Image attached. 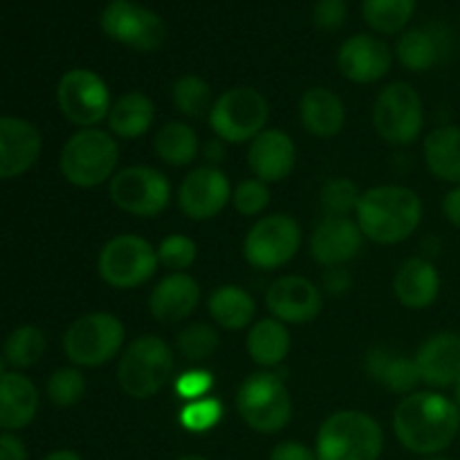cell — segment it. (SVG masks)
<instances>
[{
	"label": "cell",
	"instance_id": "7bdbcfd3",
	"mask_svg": "<svg viewBox=\"0 0 460 460\" xmlns=\"http://www.w3.org/2000/svg\"><path fill=\"white\" fill-rule=\"evenodd\" d=\"M349 21L346 0H317L313 7V22L322 31H337Z\"/></svg>",
	"mask_w": 460,
	"mask_h": 460
},
{
	"label": "cell",
	"instance_id": "4316f807",
	"mask_svg": "<svg viewBox=\"0 0 460 460\" xmlns=\"http://www.w3.org/2000/svg\"><path fill=\"white\" fill-rule=\"evenodd\" d=\"M425 164L443 182L460 184V126L445 124L425 137Z\"/></svg>",
	"mask_w": 460,
	"mask_h": 460
},
{
	"label": "cell",
	"instance_id": "52a82bcc",
	"mask_svg": "<svg viewBox=\"0 0 460 460\" xmlns=\"http://www.w3.org/2000/svg\"><path fill=\"white\" fill-rule=\"evenodd\" d=\"M126 328L111 313H88L70 323L63 335L66 358L76 368H97L121 355Z\"/></svg>",
	"mask_w": 460,
	"mask_h": 460
},
{
	"label": "cell",
	"instance_id": "83f0119b",
	"mask_svg": "<svg viewBox=\"0 0 460 460\" xmlns=\"http://www.w3.org/2000/svg\"><path fill=\"white\" fill-rule=\"evenodd\" d=\"M155 121V103L144 93H126L115 99L108 112V130L115 137L137 139Z\"/></svg>",
	"mask_w": 460,
	"mask_h": 460
},
{
	"label": "cell",
	"instance_id": "e575fe53",
	"mask_svg": "<svg viewBox=\"0 0 460 460\" xmlns=\"http://www.w3.org/2000/svg\"><path fill=\"white\" fill-rule=\"evenodd\" d=\"M171 99H173V106L189 119H198V117L207 115L214 106L211 85L198 75L180 76L173 88H171Z\"/></svg>",
	"mask_w": 460,
	"mask_h": 460
},
{
	"label": "cell",
	"instance_id": "816d5d0a",
	"mask_svg": "<svg viewBox=\"0 0 460 460\" xmlns=\"http://www.w3.org/2000/svg\"><path fill=\"white\" fill-rule=\"evenodd\" d=\"M178 460H209V458L200 456V454H187V456H180Z\"/></svg>",
	"mask_w": 460,
	"mask_h": 460
},
{
	"label": "cell",
	"instance_id": "cb8c5ba5",
	"mask_svg": "<svg viewBox=\"0 0 460 460\" xmlns=\"http://www.w3.org/2000/svg\"><path fill=\"white\" fill-rule=\"evenodd\" d=\"M394 292L409 310H425L436 304L440 295V274L431 261L413 256L398 268L394 277Z\"/></svg>",
	"mask_w": 460,
	"mask_h": 460
},
{
	"label": "cell",
	"instance_id": "8d00e7d4",
	"mask_svg": "<svg viewBox=\"0 0 460 460\" xmlns=\"http://www.w3.org/2000/svg\"><path fill=\"white\" fill-rule=\"evenodd\" d=\"M85 389H88V382H85V376L81 373V368L63 367L49 376L45 394H48L49 402L66 409L81 402L85 395Z\"/></svg>",
	"mask_w": 460,
	"mask_h": 460
},
{
	"label": "cell",
	"instance_id": "5bb4252c",
	"mask_svg": "<svg viewBox=\"0 0 460 460\" xmlns=\"http://www.w3.org/2000/svg\"><path fill=\"white\" fill-rule=\"evenodd\" d=\"M299 247V223L288 214H270L252 225L243 241V256L259 270H277L290 263Z\"/></svg>",
	"mask_w": 460,
	"mask_h": 460
},
{
	"label": "cell",
	"instance_id": "6da1fadb",
	"mask_svg": "<svg viewBox=\"0 0 460 460\" xmlns=\"http://www.w3.org/2000/svg\"><path fill=\"white\" fill-rule=\"evenodd\" d=\"M394 431L407 452L418 456L443 454L460 434V409L447 395L416 391L394 411Z\"/></svg>",
	"mask_w": 460,
	"mask_h": 460
},
{
	"label": "cell",
	"instance_id": "30bf717a",
	"mask_svg": "<svg viewBox=\"0 0 460 460\" xmlns=\"http://www.w3.org/2000/svg\"><path fill=\"white\" fill-rule=\"evenodd\" d=\"M422 126L425 106L411 84L394 81L380 90L373 103V128L385 142L394 146H409L420 137Z\"/></svg>",
	"mask_w": 460,
	"mask_h": 460
},
{
	"label": "cell",
	"instance_id": "f1b7e54d",
	"mask_svg": "<svg viewBox=\"0 0 460 460\" xmlns=\"http://www.w3.org/2000/svg\"><path fill=\"white\" fill-rule=\"evenodd\" d=\"M290 331L283 322L274 317H265L254 322L247 332V353L252 362L263 368H274L290 353Z\"/></svg>",
	"mask_w": 460,
	"mask_h": 460
},
{
	"label": "cell",
	"instance_id": "db71d44e",
	"mask_svg": "<svg viewBox=\"0 0 460 460\" xmlns=\"http://www.w3.org/2000/svg\"><path fill=\"white\" fill-rule=\"evenodd\" d=\"M420 460H452V458H445V456H440V454H436V456H422Z\"/></svg>",
	"mask_w": 460,
	"mask_h": 460
},
{
	"label": "cell",
	"instance_id": "ba28073f",
	"mask_svg": "<svg viewBox=\"0 0 460 460\" xmlns=\"http://www.w3.org/2000/svg\"><path fill=\"white\" fill-rule=\"evenodd\" d=\"M270 119V103L261 90L236 85L220 94L209 112V126L225 144L252 142L265 130Z\"/></svg>",
	"mask_w": 460,
	"mask_h": 460
},
{
	"label": "cell",
	"instance_id": "bcb514c9",
	"mask_svg": "<svg viewBox=\"0 0 460 460\" xmlns=\"http://www.w3.org/2000/svg\"><path fill=\"white\" fill-rule=\"evenodd\" d=\"M350 283H353V277H350V272L344 265H340V268H326V274H323V288H326L331 295H344L350 288Z\"/></svg>",
	"mask_w": 460,
	"mask_h": 460
},
{
	"label": "cell",
	"instance_id": "5b68a950",
	"mask_svg": "<svg viewBox=\"0 0 460 460\" xmlns=\"http://www.w3.org/2000/svg\"><path fill=\"white\" fill-rule=\"evenodd\" d=\"M175 368L173 349L157 335H142L119 355L117 382L128 398L148 400L164 389Z\"/></svg>",
	"mask_w": 460,
	"mask_h": 460
},
{
	"label": "cell",
	"instance_id": "484cf974",
	"mask_svg": "<svg viewBox=\"0 0 460 460\" xmlns=\"http://www.w3.org/2000/svg\"><path fill=\"white\" fill-rule=\"evenodd\" d=\"M367 373L376 382H380L391 394L411 395L416 394V386L420 385V373H418L416 359L407 355L391 353L386 349H371L367 355Z\"/></svg>",
	"mask_w": 460,
	"mask_h": 460
},
{
	"label": "cell",
	"instance_id": "ac0fdd59",
	"mask_svg": "<svg viewBox=\"0 0 460 460\" xmlns=\"http://www.w3.org/2000/svg\"><path fill=\"white\" fill-rule=\"evenodd\" d=\"M43 137L31 121L22 117H0V180L25 175L39 162Z\"/></svg>",
	"mask_w": 460,
	"mask_h": 460
},
{
	"label": "cell",
	"instance_id": "74e56055",
	"mask_svg": "<svg viewBox=\"0 0 460 460\" xmlns=\"http://www.w3.org/2000/svg\"><path fill=\"white\" fill-rule=\"evenodd\" d=\"M362 193L358 182L350 178H328L319 193V200L328 216H350L358 211Z\"/></svg>",
	"mask_w": 460,
	"mask_h": 460
},
{
	"label": "cell",
	"instance_id": "2e32d148",
	"mask_svg": "<svg viewBox=\"0 0 460 460\" xmlns=\"http://www.w3.org/2000/svg\"><path fill=\"white\" fill-rule=\"evenodd\" d=\"M265 304H268L270 314L286 326L314 322L323 308L319 288L299 274L277 279L265 292Z\"/></svg>",
	"mask_w": 460,
	"mask_h": 460
},
{
	"label": "cell",
	"instance_id": "4fadbf2b",
	"mask_svg": "<svg viewBox=\"0 0 460 460\" xmlns=\"http://www.w3.org/2000/svg\"><path fill=\"white\" fill-rule=\"evenodd\" d=\"M108 193L115 207L137 218H155L169 207L173 189L169 178L153 166H124L112 175Z\"/></svg>",
	"mask_w": 460,
	"mask_h": 460
},
{
	"label": "cell",
	"instance_id": "ffe728a7",
	"mask_svg": "<svg viewBox=\"0 0 460 460\" xmlns=\"http://www.w3.org/2000/svg\"><path fill=\"white\" fill-rule=\"evenodd\" d=\"M296 146L288 133L279 128H265L250 142L247 166L254 178L263 182H281L295 171Z\"/></svg>",
	"mask_w": 460,
	"mask_h": 460
},
{
	"label": "cell",
	"instance_id": "b9f144b4",
	"mask_svg": "<svg viewBox=\"0 0 460 460\" xmlns=\"http://www.w3.org/2000/svg\"><path fill=\"white\" fill-rule=\"evenodd\" d=\"M214 389V376L207 368H189L182 376H178L175 380V394L178 398H182L184 402H193V400H200L209 395V391Z\"/></svg>",
	"mask_w": 460,
	"mask_h": 460
},
{
	"label": "cell",
	"instance_id": "9c48e42d",
	"mask_svg": "<svg viewBox=\"0 0 460 460\" xmlns=\"http://www.w3.org/2000/svg\"><path fill=\"white\" fill-rule=\"evenodd\" d=\"M157 265V247L142 236L121 234L102 247L97 272L102 281L115 290H135L155 277Z\"/></svg>",
	"mask_w": 460,
	"mask_h": 460
},
{
	"label": "cell",
	"instance_id": "d6a6232c",
	"mask_svg": "<svg viewBox=\"0 0 460 460\" xmlns=\"http://www.w3.org/2000/svg\"><path fill=\"white\" fill-rule=\"evenodd\" d=\"M416 7L418 0H362V16L376 34H402Z\"/></svg>",
	"mask_w": 460,
	"mask_h": 460
},
{
	"label": "cell",
	"instance_id": "f546056e",
	"mask_svg": "<svg viewBox=\"0 0 460 460\" xmlns=\"http://www.w3.org/2000/svg\"><path fill=\"white\" fill-rule=\"evenodd\" d=\"M211 319L225 331H243L250 328L256 317L254 296L241 286H220L216 288L207 301Z\"/></svg>",
	"mask_w": 460,
	"mask_h": 460
},
{
	"label": "cell",
	"instance_id": "4dcf8cb0",
	"mask_svg": "<svg viewBox=\"0 0 460 460\" xmlns=\"http://www.w3.org/2000/svg\"><path fill=\"white\" fill-rule=\"evenodd\" d=\"M153 148L164 164L182 169L198 157L200 139H198L196 128L184 121H166L153 137Z\"/></svg>",
	"mask_w": 460,
	"mask_h": 460
},
{
	"label": "cell",
	"instance_id": "8992f818",
	"mask_svg": "<svg viewBox=\"0 0 460 460\" xmlns=\"http://www.w3.org/2000/svg\"><path fill=\"white\" fill-rule=\"evenodd\" d=\"M238 416L256 434H279L292 420V400L286 382L270 371L252 373L236 394Z\"/></svg>",
	"mask_w": 460,
	"mask_h": 460
},
{
	"label": "cell",
	"instance_id": "44dd1931",
	"mask_svg": "<svg viewBox=\"0 0 460 460\" xmlns=\"http://www.w3.org/2000/svg\"><path fill=\"white\" fill-rule=\"evenodd\" d=\"M413 359L422 385L434 389L454 386L460 377V335L447 331L436 332L422 341Z\"/></svg>",
	"mask_w": 460,
	"mask_h": 460
},
{
	"label": "cell",
	"instance_id": "7c38bea8",
	"mask_svg": "<svg viewBox=\"0 0 460 460\" xmlns=\"http://www.w3.org/2000/svg\"><path fill=\"white\" fill-rule=\"evenodd\" d=\"M57 103L70 124L76 128H97L111 112V90L102 75L88 67L67 70L58 79Z\"/></svg>",
	"mask_w": 460,
	"mask_h": 460
},
{
	"label": "cell",
	"instance_id": "c3c4849f",
	"mask_svg": "<svg viewBox=\"0 0 460 460\" xmlns=\"http://www.w3.org/2000/svg\"><path fill=\"white\" fill-rule=\"evenodd\" d=\"M202 155L209 162V166H218L225 160V142L223 139H209V142L202 146Z\"/></svg>",
	"mask_w": 460,
	"mask_h": 460
},
{
	"label": "cell",
	"instance_id": "f5cc1de1",
	"mask_svg": "<svg viewBox=\"0 0 460 460\" xmlns=\"http://www.w3.org/2000/svg\"><path fill=\"white\" fill-rule=\"evenodd\" d=\"M7 359H4V355H0V376H4V373H7Z\"/></svg>",
	"mask_w": 460,
	"mask_h": 460
},
{
	"label": "cell",
	"instance_id": "603a6c76",
	"mask_svg": "<svg viewBox=\"0 0 460 460\" xmlns=\"http://www.w3.org/2000/svg\"><path fill=\"white\" fill-rule=\"evenodd\" d=\"M40 395L34 382L21 371L0 376V429L21 431L34 422Z\"/></svg>",
	"mask_w": 460,
	"mask_h": 460
},
{
	"label": "cell",
	"instance_id": "836d02e7",
	"mask_svg": "<svg viewBox=\"0 0 460 460\" xmlns=\"http://www.w3.org/2000/svg\"><path fill=\"white\" fill-rule=\"evenodd\" d=\"M45 349H48V340H45V332L40 328L18 326L4 340L3 355L9 367L22 371V368L39 364L40 358L45 355Z\"/></svg>",
	"mask_w": 460,
	"mask_h": 460
},
{
	"label": "cell",
	"instance_id": "60d3db41",
	"mask_svg": "<svg viewBox=\"0 0 460 460\" xmlns=\"http://www.w3.org/2000/svg\"><path fill=\"white\" fill-rule=\"evenodd\" d=\"M232 202L234 209L241 216H247V218L261 216L270 205V184L259 178L241 180L234 189Z\"/></svg>",
	"mask_w": 460,
	"mask_h": 460
},
{
	"label": "cell",
	"instance_id": "7dc6e473",
	"mask_svg": "<svg viewBox=\"0 0 460 460\" xmlns=\"http://www.w3.org/2000/svg\"><path fill=\"white\" fill-rule=\"evenodd\" d=\"M443 214H445V218L454 225V227L460 229V184L458 187H454L452 191L445 196Z\"/></svg>",
	"mask_w": 460,
	"mask_h": 460
},
{
	"label": "cell",
	"instance_id": "f6af8a7d",
	"mask_svg": "<svg viewBox=\"0 0 460 460\" xmlns=\"http://www.w3.org/2000/svg\"><path fill=\"white\" fill-rule=\"evenodd\" d=\"M0 460H30L27 445L13 431H0Z\"/></svg>",
	"mask_w": 460,
	"mask_h": 460
},
{
	"label": "cell",
	"instance_id": "d590c367",
	"mask_svg": "<svg viewBox=\"0 0 460 460\" xmlns=\"http://www.w3.org/2000/svg\"><path fill=\"white\" fill-rule=\"evenodd\" d=\"M218 331L207 322L187 323L175 337V349L187 362H207L218 350Z\"/></svg>",
	"mask_w": 460,
	"mask_h": 460
},
{
	"label": "cell",
	"instance_id": "ee69618b",
	"mask_svg": "<svg viewBox=\"0 0 460 460\" xmlns=\"http://www.w3.org/2000/svg\"><path fill=\"white\" fill-rule=\"evenodd\" d=\"M270 460H317V454L308 445L296 443V440H286V443H279L272 449Z\"/></svg>",
	"mask_w": 460,
	"mask_h": 460
},
{
	"label": "cell",
	"instance_id": "1f68e13d",
	"mask_svg": "<svg viewBox=\"0 0 460 460\" xmlns=\"http://www.w3.org/2000/svg\"><path fill=\"white\" fill-rule=\"evenodd\" d=\"M395 57L407 70L427 72L438 66L443 57V43L438 36L427 27L404 30L395 43Z\"/></svg>",
	"mask_w": 460,
	"mask_h": 460
},
{
	"label": "cell",
	"instance_id": "277c9868",
	"mask_svg": "<svg viewBox=\"0 0 460 460\" xmlns=\"http://www.w3.org/2000/svg\"><path fill=\"white\" fill-rule=\"evenodd\" d=\"M119 164V142L111 130L79 128L61 148L58 169L63 178L79 189L111 182Z\"/></svg>",
	"mask_w": 460,
	"mask_h": 460
},
{
	"label": "cell",
	"instance_id": "d6986e66",
	"mask_svg": "<svg viewBox=\"0 0 460 460\" xmlns=\"http://www.w3.org/2000/svg\"><path fill=\"white\" fill-rule=\"evenodd\" d=\"M364 234L350 216H326L310 236V254L323 268H340L359 254Z\"/></svg>",
	"mask_w": 460,
	"mask_h": 460
},
{
	"label": "cell",
	"instance_id": "7402d4cb",
	"mask_svg": "<svg viewBox=\"0 0 460 460\" xmlns=\"http://www.w3.org/2000/svg\"><path fill=\"white\" fill-rule=\"evenodd\" d=\"M200 304V286L187 272H171L153 288L148 310L160 323H178L191 317Z\"/></svg>",
	"mask_w": 460,
	"mask_h": 460
},
{
	"label": "cell",
	"instance_id": "ab89813d",
	"mask_svg": "<svg viewBox=\"0 0 460 460\" xmlns=\"http://www.w3.org/2000/svg\"><path fill=\"white\" fill-rule=\"evenodd\" d=\"M157 259L162 268L171 272H187L198 259V245L193 238L184 234H171L157 247Z\"/></svg>",
	"mask_w": 460,
	"mask_h": 460
},
{
	"label": "cell",
	"instance_id": "e0dca14e",
	"mask_svg": "<svg viewBox=\"0 0 460 460\" xmlns=\"http://www.w3.org/2000/svg\"><path fill=\"white\" fill-rule=\"evenodd\" d=\"M394 63L389 43L376 34H353L337 52V67L341 76L353 84H376L385 79Z\"/></svg>",
	"mask_w": 460,
	"mask_h": 460
},
{
	"label": "cell",
	"instance_id": "d4e9b609",
	"mask_svg": "<svg viewBox=\"0 0 460 460\" xmlns=\"http://www.w3.org/2000/svg\"><path fill=\"white\" fill-rule=\"evenodd\" d=\"M299 119L310 135L331 139L341 133L346 124L344 102L337 93L323 85H314L304 93L299 102Z\"/></svg>",
	"mask_w": 460,
	"mask_h": 460
},
{
	"label": "cell",
	"instance_id": "681fc988",
	"mask_svg": "<svg viewBox=\"0 0 460 460\" xmlns=\"http://www.w3.org/2000/svg\"><path fill=\"white\" fill-rule=\"evenodd\" d=\"M40 460H84L76 452L72 449H57V452H49L48 456H43Z\"/></svg>",
	"mask_w": 460,
	"mask_h": 460
},
{
	"label": "cell",
	"instance_id": "f907efd6",
	"mask_svg": "<svg viewBox=\"0 0 460 460\" xmlns=\"http://www.w3.org/2000/svg\"><path fill=\"white\" fill-rule=\"evenodd\" d=\"M454 402H456V407L460 409V377L456 380V385H454Z\"/></svg>",
	"mask_w": 460,
	"mask_h": 460
},
{
	"label": "cell",
	"instance_id": "7a4b0ae2",
	"mask_svg": "<svg viewBox=\"0 0 460 460\" xmlns=\"http://www.w3.org/2000/svg\"><path fill=\"white\" fill-rule=\"evenodd\" d=\"M355 214L364 238L377 245H398L420 227L422 200L402 184H380L362 193Z\"/></svg>",
	"mask_w": 460,
	"mask_h": 460
},
{
	"label": "cell",
	"instance_id": "3957f363",
	"mask_svg": "<svg viewBox=\"0 0 460 460\" xmlns=\"http://www.w3.org/2000/svg\"><path fill=\"white\" fill-rule=\"evenodd\" d=\"M385 449V431L367 411L344 409L322 422L314 440L317 460H377Z\"/></svg>",
	"mask_w": 460,
	"mask_h": 460
},
{
	"label": "cell",
	"instance_id": "9a60e30c",
	"mask_svg": "<svg viewBox=\"0 0 460 460\" xmlns=\"http://www.w3.org/2000/svg\"><path fill=\"white\" fill-rule=\"evenodd\" d=\"M232 193L225 171L205 164L184 175L178 189V205L189 220H209L232 202Z\"/></svg>",
	"mask_w": 460,
	"mask_h": 460
},
{
	"label": "cell",
	"instance_id": "8fae6325",
	"mask_svg": "<svg viewBox=\"0 0 460 460\" xmlns=\"http://www.w3.org/2000/svg\"><path fill=\"white\" fill-rule=\"evenodd\" d=\"M99 27L115 43L133 52H155L166 39L164 18L135 0H111L99 13Z\"/></svg>",
	"mask_w": 460,
	"mask_h": 460
},
{
	"label": "cell",
	"instance_id": "f35d334b",
	"mask_svg": "<svg viewBox=\"0 0 460 460\" xmlns=\"http://www.w3.org/2000/svg\"><path fill=\"white\" fill-rule=\"evenodd\" d=\"M223 402L218 398H207L193 400V402H187L180 411V425L184 427L191 434H207L209 429H214L220 420H223Z\"/></svg>",
	"mask_w": 460,
	"mask_h": 460
}]
</instances>
